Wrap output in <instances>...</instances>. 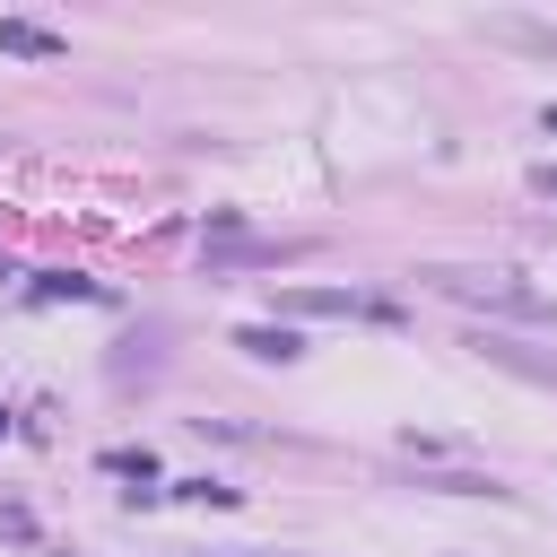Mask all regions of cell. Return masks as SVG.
<instances>
[{
    "label": "cell",
    "mask_w": 557,
    "mask_h": 557,
    "mask_svg": "<svg viewBox=\"0 0 557 557\" xmlns=\"http://www.w3.org/2000/svg\"><path fill=\"white\" fill-rule=\"evenodd\" d=\"M435 287H444V296H461V305L513 313V322H557V305H548V296H531V287H513V278H470V270H435Z\"/></svg>",
    "instance_id": "cell-1"
},
{
    "label": "cell",
    "mask_w": 557,
    "mask_h": 557,
    "mask_svg": "<svg viewBox=\"0 0 557 557\" xmlns=\"http://www.w3.org/2000/svg\"><path fill=\"white\" fill-rule=\"evenodd\" d=\"M287 313H383L374 296H348V287H296Z\"/></svg>",
    "instance_id": "cell-2"
},
{
    "label": "cell",
    "mask_w": 557,
    "mask_h": 557,
    "mask_svg": "<svg viewBox=\"0 0 557 557\" xmlns=\"http://www.w3.org/2000/svg\"><path fill=\"white\" fill-rule=\"evenodd\" d=\"M0 44H9V52H35V61L61 52V35H52V26H26V17H0Z\"/></svg>",
    "instance_id": "cell-3"
},
{
    "label": "cell",
    "mask_w": 557,
    "mask_h": 557,
    "mask_svg": "<svg viewBox=\"0 0 557 557\" xmlns=\"http://www.w3.org/2000/svg\"><path fill=\"white\" fill-rule=\"evenodd\" d=\"M244 348H252V357H278V366H287V357H296V331H244Z\"/></svg>",
    "instance_id": "cell-4"
},
{
    "label": "cell",
    "mask_w": 557,
    "mask_h": 557,
    "mask_svg": "<svg viewBox=\"0 0 557 557\" xmlns=\"http://www.w3.org/2000/svg\"><path fill=\"white\" fill-rule=\"evenodd\" d=\"M531 183H540V191H548V200H557V165H540V174H531Z\"/></svg>",
    "instance_id": "cell-5"
}]
</instances>
